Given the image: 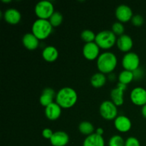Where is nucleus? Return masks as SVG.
<instances>
[{
	"label": "nucleus",
	"instance_id": "22",
	"mask_svg": "<svg viewBox=\"0 0 146 146\" xmlns=\"http://www.w3.org/2000/svg\"><path fill=\"white\" fill-rule=\"evenodd\" d=\"M133 79V73L132 71H127V70H123V71H121L119 74V76H118V81H119V83L124 84V85H128Z\"/></svg>",
	"mask_w": 146,
	"mask_h": 146
},
{
	"label": "nucleus",
	"instance_id": "8",
	"mask_svg": "<svg viewBox=\"0 0 146 146\" xmlns=\"http://www.w3.org/2000/svg\"><path fill=\"white\" fill-rule=\"evenodd\" d=\"M127 89V85L118 83L116 88H113L111 92V97L113 103L116 106H119L123 104L124 91Z\"/></svg>",
	"mask_w": 146,
	"mask_h": 146
},
{
	"label": "nucleus",
	"instance_id": "33",
	"mask_svg": "<svg viewBox=\"0 0 146 146\" xmlns=\"http://www.w3.org/2000/svg\"><path fill=\"white\" fill-rule=\"evenodd\" d=\"M96 133H97L98 135H102L104 134V129L101 128H98L96 129Z\"/></svg>",
	"mask_w": 146,
	"mask_h": 146
},
{
	"label": "nucleus",
	"instance_id": "19",
	"mask_svg": "<svg viewBox=\"0 0 146 146\" xmlns=\"http://www.w3.org/2000/svg\"><path fill=\"white\" fill-rule=\"evenodd\" d=\"M56 96L55 91L51 88H46L43 91L42 94L41 95L39 98L40 104L43 106L47 107L51 104L53 102L54 97Z\"/></svg>",
	"mask_w": 146,
	"mask_h": 146
},
{
	"label": "nucleus",
	"instance_id": "11",
	"mask_svg": "<svg viewBox=\"0 0 146 146\" xmlns=\"http://www.w3.org/2000/svg\"><path fill=\"white\" fill-rule=\"evenodd\" d=\"M131 100L135 105L143 106L146 104V90L142 87L133 88L131 93Z\"/></svg>",
	"mask_w": 146,
	"mask_h": 146
},
{
	"label": "nucleus",
	"instance_id": "27",
	"mask_svg": "<svg viewBox=\"0 0 146 146\" xmlns=\"http://www.w3.org/2000/svg\"><path fill=\"white\" fill-rule=\"evenodd\" d=\"M111 31L115 34V36H121L124 34L125 28H124V26L122 23L120 22V21H117L112 25V30Z\"/></svg>",
	"mask_w": 146,
	"mask_h": 146
},
{
	"label": "nucleus",
	"instance_id": "29",
	"mask_svg": "<svg viewBox=\"0 0 146 146\" xmlns=\"http://www.w3.org/2000/svg\"><path fill=\"white\" fill-rule=\"evenodd\" d=\"M125 146H141L139 141L135 137H129L125 142Z\"/></svg>",
	"mask_w": 146,
	"mask_h": 146
},
{
	"label": "nucleus",
	"instance_id": "6",
	"mask_svg": "<svg viewBox=\"0 0 146 146\" xmlns=\"http://www.w3.org/2000/svg\"><path fill=\"white\" fill-rule=\"evenodd\" d=\"M99 110L101 116L108 121L115 119L118 115L117 106L112 101H105L101 103Z\"/></svg>",
	"mask_w": 146,
	"mask_h": 146
},
{
	"label": "nucleus",
	"instance_id": "31",
	"mask_svg": "<svg viewBox=\"0 0 146 146\" xmlns=\"http://www.w3.org/2000/svg\"><path fill=\"white\" fill-rule=\"evenodd\" d=\"M133 73L134 78H139L143 76V71L140 68H138L135 71H133Z\"/></svg>",
	"mask_w": 146,
	"mask_h": 146
},
{
	"label": "nucleus",
	"instance_id": "14",
	"mask_svg": "<svg viewBox=\"0 0 146 146\" xmlns=\"http://www.w3.org/2000/svg\"><path fill=\"white\" fill-rule=\"evenodd\" d=\"M116 44L118 49H120L123 52L128 53L133 48V42L130 36L127 35V34H123L118 37L116 41Z\"/></svg>",
	"mask_w": 146,
	"mask_h": 146
},
{
	"label": "nucleus",
	"instance_id": "30",
	"mask_svg": "<svg viewBox=\"0 0 146 146\" xmlns=\"http://www.w3.org/2000/svg\"><path fill=\"white\" fill-rule=\"evenodd\" d=\"M53 134H54V133H53L52 130L50 129V128H44L42 131L43 137H44V138H46V139H51Z\"/></svg>",
	"mask_w": 146,
	"mask_h": 146
},
{
	"label": "nucleus",
	"instance_id": "4",
	"mask_svg": "<svg viewBox=\"0 0 146 146\" xmlns=\"http://www.w3.org/2000/svg\"><path fill=\"white\" fill-rule=\"evenodd\" d=\"M116 36L112 31L104 30L96 34L95 42L99 48L103 49H109L116 43Z\"/></svg>",
	"mask_w": 146,
	"mask_h": 146
},
{
	"label": "nucleus",
	"instance_id": "24",
	"mask_svg": "<svg viewBox=\"0 0 146 146\" xmlns=\"http://www.w3.org/2000/svg\"><path fill=\"white\" fill-rule=\"evenodd\" d=\"M64 17H63L62 14L59 11H54V14L51 16L48 21H49L50 24H51L53 27H56L61 25L62 23Z\"/></svg>",
	"mask_w": 146,
	"mask_h": 146
},
{
	"label": "nucleus",
	"instance_id": "9",
	"mask_svg": "<svg viewBox=\"0 0 146 146\" xmlns=\"http://www.w3.org/2000/svg\"><path fill=\"white\" fill-rule=\"evenodd\" d=\"M100 48L96 42H91L85 44L83 47V54L86 59L93 61L99 56Z\"/></svg>",
	"mask_w": 146,
	"mask_h": 146
},
{
	"label": "nucleus",
	"instance_id": "21",
	"mask_svg": "<svg viewBox=\"0 0 146 146\" xmlns=\"http://www.w3.org/2000/svg\"><path fill=\"white\" fill-rule=\"evenodd\" d=\"M106 82V77L103 73H96L91 76V84L94 88H101Z\"/></svg>",
	"mask_w": 146,
	"mask_h": 146
},
{
	"label": "nucleus",
	"instance_id": "16",
	"mask_svg": "<svg viewBox=\"0 0 146 146\" xmlns=\"http://www.w3.org/2000/svg\"><path fill=\"white\" fill-rule=\"evenodd\" d=\"M4 18L7 23L14 25L21 21V15L19 10L11 8L6 10L4 14Z\"/></svg>",
	"mask_w": 146,
	"mask_h": 146
},
{
	"label": "nucleus",
	"instance_id": "32",
	"mask_svg": "<svg viewBox=\"0 0 146 146\" xmlns=\"http://www.w3.org/2000/svg\"><path fill=\"white\" fill-rule=\"evenodd\" d=\"M141 113H142L143 116L145 118H146V104L142 107V109H141Z\"/></svg>",
	"mask_w": 146,
	"mask_h": 146
},
{
	"label": "nucleus",
	"instance_id": "3",
	"mask_svg": "<svg viewBox=\"0 0 146 146\" xmlns=\"http://www.w3.org/2000/svg\"><path fill=\"white\" fill-rule=\"evenodd\" d=\"M52 29L53 27L48 20L38 19L33 23L31 33L39 40H43L49 36Z\"/></svg>",
	"mask_w": 146,
	"mask_h": 146
},
{
	"label": "nucleus",
	"instance_id": "23",
	"mask_svg": "<svg viewBox=\"0 0 146 146\" xmlns=\"http://www.w3.org/2000/svg\"><path fill=\"white\" fill-rule=\"evenodd\" d=\"M78 130L84 135H90L94 133V127L91 123L88 121H83L78 125Z\"/></svg>",
	"mask_w": 146,
	"mask_h": 146
},
{
	"label": "nucleus",
	"instance_id": "10",
	"mask_svg": "<svg viewBox=\"0 0 146 146\" xmlns=\"http://www.w3.org/2000/svg\"><path fill=\"white\" fill-rule=\"evenodd\" d=\"M115 17L120 22H128L133 18V11L130 7L125 4H121L115 10Z\"/></svg>",
	"mask_w": 146,
	"mask_h": 146
},
{
	"label": "nucleus",
	"instance_id": "28",
	"mask_svg": "<svg viewBox=\"0 0 146 146\" xmlns=\"http://www.w3.org/2000/svg\"><path fill=\"white\" fill-rule=\"evenodd\" d=\"M131 22L135 27H141L143 24L144 23V19L140 14H137L133 17L132 19H131Z\"/></svg>",
	"mask_w": 146,
	"mask_h": 146
},
{
	"label": "nucleus",
	"instance_id": "12",
	"mask_svg": "<svg viewBox=\"0 0 146 146\" xmlns=\"http://www.w3.org/2000/svg\"><path fill=\"white\" fill-rule=\"evenodd\" d=\"M69 142V136L64 131H58L54 132L50 139V143L53 146H66Z\"/></svg>",
	"mask_w": 146,
	"mask_h": 146
},
{
	"label": "nucleus",
	"instance_id": "13",
	"mask_svg": "<svg viewBox=\"0 0 146 146\" xmlns=\"http://www.w3.org/2000/svg\"><path fill=\"white\" fill-rule=\"evenodd\" d=\"M114 125L118 131L125 133L130 131L132 126V123L129 118L125 115H118L114 120Z\"/></svg>",
	"mask_w": 146,
	"mask_h": 146
},
{
	"label": "nucleus",
	"instance_id": "7",
	"mask_svg": "<svg viewBox=\"0 0 146 146\" xmlns=\"http://www.w3.org/2000/svg\"><path fill=\"white\" fill-rule=\"evenodd\" d=\"M122 65L124 70L134 71L139 68L140 58L137 54L134 52H128L123 56Z\"/></svg>",
	"mask_w": 146,
	"mask_h": 146
},
{
	"label": "nucleus",
	"instance_id": "17",
	"mask_svg": "<svg viewBox=\"0 0 146 146\" xmlns=\"http://www.w3.org/2000/svg\"><path fill=\"white\" fill-rule=\"evenodd\" d=\"M22 43L27 49L34 50L39 45V39L32 33H27L23 36Z\"/></svg>",
	"mask_w": 146,
	"mask_h": 146
},
{
	"label": "nucleus",
	"instance_id": "15",
	"mask_svg": "<svg viewBox=\"0 0 146 146\" xmlns=\"http://www.w3.org/2000/svg\"><path fill=\"white\" fill-rule=\"evenodd\" d=\"M61 114V107L56 103H52L46 107L45 115L50 121H56L60 117Z\"/></svg>",
	"mask_w": 146,
	"mask_h": 146
},
{
	"label": "nucleus",
	"instance_id": "34",
	"mask_svg": "<svg viewBox=\"0 0 146 146\" xmlns=\"http://www.w3.org/2000/svg\"><path fill=\"white\" fill-rule=\"evenodd\" d=\"M3 2H6V3H8V2H11V1H10V0H9V1H4V0H3Z\"/></svg>",
	"mask_w": 146,
	"mask_h": 146
},
{
	"label": "nucleus",
	"instance_id": "20",
	"mask_svg": "<svg viewBox=\"0 0 146 146\" xmlns=\"http://www.w3.org/2000/svg\"><path fill=\"white\" fill-rule=\"evenodd\" d=\"M58 50L56 47L53 46H48L43 50V58L48 62H54L58 58Z\"/></svg>",
	"mask_w": 146,
	"mask_h": 146
},
{
	"label": "nucleus",
	"instance_id": "18",
	"mask_svg": "<svg viewBox=\"0 0 146 146\" xmlns=\"http://www.w3.org/2000/svg\"><path fill=\"white\" fill-rule=\"evenodd\" d=\"M83 146H105V141L102 135L93 133L88 135L83 143Z\"/></svg>",
	"mask_w": 146,
	"mask_h": 146
},
{
	"label": "nucleus",
	"instance_id": "1",
	"mask_svg": "<svg viewBox=\"0 0 146 146\" xmlns=\"http://www.w3.org/2000/svg\"><path fill=\"white\" fill-rule=\"evenodd\" d=\"M78 99L77 93L74 88L64 87L58 91L56 96V103L63 108L74 106Z\"/></svg>",
	"mask_w": 146,
	"mask_h": 146
},
{
	"label": "nucleus",
	"instance_id": "2",
	"mask_svg": "<svg viewBox=\"0 0 146 146\" xmlns=\"http://www.w3.org/2000/svg\"><path fill=\"white\" fill-rule=\"evenodd\" d=\"M118 63L117 57L113 53L104 52L97 58V67L101 73L109 74L115 68Z\"/></svg>",
	"mask_w": 146,
	"mask_h": 146
},
{
	"label": "nucleus",
	"instance_id": "25",
	"mask_svg": "<svg viewBox=\"0 0 146 146\" xmlns=\"http://www.w3.org/2000/svg\"><path fill=\"white\" fill-rule=\"evenodd\" d=\"M96 35L95 34V33L89 29L84 30L81 34V39L84 42H86V44H87V43L94 42L96 39Z\"/></svg>",
	"mask_w": 146,
	"mask_h": 146
},
{
	"label": "nucleus",
	"instance_id": "5",
	"mask_svg": "<svg viewBox=\"0 0 146 146\" xmlns=\"http://www.w3.org/2000/svg\"><path fill=\"white\" fill-rule=\"evenodd\" d=\"M34 11L38 19L48 20L55 11L53 4L51 1L44 0V1H38L36 4Z\"/></svg>",
	"mask_w": 146,
	"mask_h": 146
},
{
	"label": "nucleus",
	"instance_id": "26",
	"mask_svg": "<svg viewBox=\"0 0 146 146\" xmlns=\"http://www.w3.org/2000/svg\"><path fill=\"white\" fill-rule=\"evenodd\" d=\"M125 142L121 135H114L110 138L108 146H125Z\"/></svg>",
	"mask_w": 146,
	"mask_h": 146
}]
</instances>
